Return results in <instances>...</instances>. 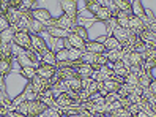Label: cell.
Returning a JSON list of instances; mask_svg holds the SVG:
<instances>
[{
  "label": "cell",
  "mask_w": 156,
  "mask_h": 117,
  "mask_svg": "<svg viewBox=\"0 0 156 117\" xmlns=\"http://www.w3.org/2000/svg\"><path fill=\"white\" fill-rule=\"evenodd\" d=\"M46 109H48V106H46L41 100H30V101L19 103L13 111L22 114L24 117H36V115L43 114Z\"/></svg>",
  "instance_id": "1"
},
{
  "label": "cell",
  "mask_w": 156,
  "mask_h": 117,
  "mask_svg": "<svg viewBox=\"0 0 156 117\" xmlns=\"http://www.w3.org/2000/svg\"><path fill=\"white\" fill-rule=\"evenodd\" d=\"M30 14H32V19L41 22L46 29L55 25V17H52L51 11L44 10V8H33V10L30 11Z\"/></svg>",
  "instance_id": "2"
},
{
  "label": "cell",
  "mask_w": 156,
  "mask_h": 117,
  "mask_svg": "<svg viewBox=\"0 0 156 117\" xmlns=\"http://www.w3.org/2000/svg\"><path fill=\"white\" fill-rule=\"evenodd\" d=\"M13 44H16L21 49H30L32 48V33L30 32H16Z\"/></svg>",
  "instance_id": "3"
},
{
  "label": "cell",
  "mask_w": 156,
  "mask_h": 117,
  "mask_svg": "<svg viewBox=\"0 0 156 117\" xmlns=\"http://www.w3.org/2000/svg\"><path fill=\"white\" fill-rule=\"evenodd\" d=\"M55 106L58 109H66V108H76V106H80V103L77 100H74L69 93H60L57 98H55Z\"/></svg>",
  "instance_id": "4"
},
{
  "label": "cell",
  "mask_w": 156,
  "mask_h": 117,
  "mask_svg": "<svg viewBox=\"0 0 156 117\" xmlns=\"http://www.w3.org/2000/svg\"><path fill=\"white\" fill-rule=\"evenodd\" d=\"M60 6H62V10H63V14H66L69 19L77 22V16H79L77 2H60Z\"/></svg>",
  "instance_id": "5"
},
{
  "label": "cell",
  "mask_w": 156,
  "mask_h": 117,
  "mask_svg": "<svg viewBox=\"0 0 156 117\" xmlns=\"http://www.w3.org/2000/svg\"><path fill=\"white\" fill-rule=\"evenodd\" d=\"M32 48L38 56H41V54H44L49 49L48 43H46V40L41 37V35H32Z\"/></svg>",
  "instance_id": "6"
},
{
  "label": "cell",
  "mask_w": 156,
  "mask_h": 117,
  "mask_svg": "<svg viewBox=\"0 0 156 117\" xmlns=\"http://www.w3.org/2000/svg\"><path fill=\"white\" fill-rule=\"evenodd\" d=\"M30 84L33 86L35 92L38 93V98H40V95H41L43 92H46L48 89H51V82H49V81H46V79L40 78L38 75H36V76H35V78L30 81Z\"/></svg>",
  "instance_id": "7"
},
{
  "label": "cell",
  "mask_w": 156,
  "mask_h": 117,
  "mask_svg": "<svg viewBox=\"0 0 156 117\" xmlns=\"http://www.w3.org/2000/svg\"><path fill=\"white\" fill-rule=\"evenodd\" d=\"M128 29H129L131 33H134V35H137V37H139V35L147 29V27H145V22L140 19V17L133 16L131 19H129V25H128Z\"/></svg>",
  "instance_id": "8"
},
{
  "label": "cell",
  "mask_w": 156,
  "mask_h": 117,
  "mask_svg": "<svg viewBox=\"0 0 156 117\" xmlns=\"http://www.w3.org/2000/svg\"><path fill=\"white\" fill-rule=\"evenodd\" d=\"M112 37L122 44V48L126 44V41H128V38L131 37V32H129V29H123V27H115L114 29V32H112Z\"/></svg>",
  "instance_id": "9"
},
{
  "label": "cell",
  "mask_w": 156,
  "mask_h": 117,
  "mask_svg": "<svg viewBox=\"0 0 156 117\" xmlns=\"http://www.w3.org/2000/svg\"><path fill=\"white\" fill-rule=\"evenodd\" d=\"M85 52H91V54H96V56H99V54H106V48L104 44L101 41H96V40H88L85 43Z\"/></svg>",
  "instance_id": "10"
},
{
  "label": "cell",
  "mask_w": 156,
  "mask_h": 117,
  "mask_svg": "<svg viewBox=\"0 0 156 117\" xmlns=\"http://www.w3.org/2000/svg\"><path fill=\"white\" fill-rule=\"evenodd\" d=\"M76 24H77V22H74L73 19H69L66 14H62L60 17H55V25H54V27H60V29H63V30L71 32L73 29H74Z\"/></svg>",
  "instance_id": "11"
},
{
  "label": "cell",
  "mask_w": 156,
  "mask_h": 117,
  "mask_svg": "<svg viewBox=\"0 0 156 117\" xmlns=\"http://www.w3.org/2000/svg\"><path fill=\"white\" fill-rule=\"evenodd\" d=\"M57 68L55 67H51V65H44V64H40V67L36 68V75L40 78L46 79V81H51V78L55 75Z\"/></svg>",
  "instance_id": "12"
},
{
  "label": "cell",
  "mask_w": 156,
  "mask_h": 117,
  "mask_svg": "<svg viewBox=\"0 0 156 117\" xmlns=\"http://www.w3.org/2000/svg\"><path fill=\"white\" fill-rule=\"evenodd\" d=\"M66 41H68V44L71 48H74V49H77V51H80V52H85V41L82 40L80 37H77L76 33H69V37L66 38Z\"/></svg>",
  "instance_id": "13"
},
{
  "label": "cell",
  "mask_w": 156,
  "mask_h": 117,
  "mask_svg": "<svg viewBox=\"0 0 156 117\" xmlns=\"http://www.w3.org/2000/svg\"><path fill=\"white\" fill-rule=\"evenodd\" d=\"M46 32H48L52 38H57V40H66V38L69 37V33H71V32H68V30L60 29V27H48V29H46Z\"/></svg>",
  "instance_id": "14"
},
{
  "label": "cell",
  "mask_w": 156,
  "mask_h": 117,
  "mask_svg": "<svg viewBox=\"0 0 156 117\" xmlns=\"http://www.w3.org/2000/svg\"><path fill=\"white\" fill-rule=\"evenodd\" d=\"M40 60L41 64L44 65H51V67H57V59H55V51L52 49H48L44 54H41L40 56Z\"/></svg>",
  "instance_id": "15"
},
{
  "label": "cell",
  "mask_w": 156,
  "mask_h": 117,
  "mask_svg": "<svg viewBox=\"0 0 156 117\" xmlns=\"http://www.w3.org/2000/svg\"><path fill=\"white\" fill-rule=\"evenodd\" d=\"M5 16H6V19H8V22H10L11 27H16V24L22 19V13H21V10H14V8H10V10L6 11Z\"/></svg>",
  "instance_id": "16"
},
{
  "label": "cell",
  "mask_w": 156,
  "mask_h": 117,
  "mask_svg": "<svg viewBox=\"0 0 156 117\" xmlns=\"http://www.w3.org/2000/svg\"><path fill=\"white\" fill-rule=\"evenodd\" d=\"M16 27H10L8 30L0 33V43L2 44H13V40H14V35H16Z\"/></svg>",
  "instance_id": "17"
},
{
  "label": "cell",
  "mask_w": 156,
  "mask_h": 117,
  "mask_svg": "<svg viewBox=\"0 0 156 117\" xmlns=\"http://www.w3.org/2000/svg\"><path fill=\"white\" fill-rule=\"evenodd\" d=\"M0 60H14L13 44H2L0 43Z\"/></svg>",
  "instance_id": "18"
},
{
  "label": "cell",
  "mask_w": 156,
  "mask_h": 117,
  "mask_svg": "<svg viewBox=\"0 0 156 117\" xmlns=\"http://www.w3.org/2000/svg\"><path fill=\"white\" fill-rule=\"evenodd\" d=\"M93 67H90V65H85V64H82L80 67L76 68V75L80 78V79H90L91 75H93Z\"/></svg>",
  "instance_id": "19"
},
{
  "label": "cell",
  "mask_w": 156,
  "mask_h": 117,
  "mask_svg": "<svg viewBox=\"0 0 156 117\" xmlns=\"http://www.w3.org/2000/svg\"><path fill=\"white\" fill-rule=\"evenodd\" d=\"M131 3H133V14L137 16V17H140L142 21H145V19H147V11L144 10L142 2H139V0H134V2H131Z\"/></svg>",
  "instance_id": "20"
},
{
  "label": "cell",
  "mask_w": 156,
  "mask_h": 117,
  "mask_svg": "<svg viewBox=\"0 0 156 117\" xmlns=\"http://www.w3.org/2000/svg\"><path fill=\"white\" fill-rule=\"evenodd\" d=\"M103 44H104V48H106V52L107 51H115V49H122V44L118 43L112 35H109L107 38H104V41H103Z\"/></svg>",
  "instance_id": "21"
},
{
  "label": "cell",
  "mask_w": 156,
  "mask_h": 117,
  "mask_svg": "<svg viewBox=\"0 0 156 117\" xmlns=\"http://www.w3.org/2000/svg\"><path fill=\"white\" fill-rule=\"evenodd\" d=\"M151 81H153V73L151 71H142V75L139 76V86H142L144 89H148L150 84H151Z\"/></svg>",
  "instance_id": "22"
},
{
  "label": "cell",
  "mask_w": 156,
  "mask_h": 117,
  "mask_svg": "<svg viewBox=\"0 0 156 117\" xmlns=\"http://www.w3.org/2000/svg\"><path fill=\"white\" fill-rule=\"evenodd\" d=\"M106 57L109 62H118V60H122L125 57V51L123 49H115V51H107L106 52Z\"/></svg>",
  "instance_id": "23"
},
{
  "label": "cell",
  "mask_w": 156,
  "mask_h": 117,
  "mask_svg": "<svg viewBox=\"0 0 156 117\" xmlns=\"http://www.w3.org/2000/svg\"><path fill=\"white\" fill-rule=\"evenodd\" d=\"M29 32H30L32 35H41L43 32H46V27H44L41 22L32 19V21H30V27H29Z\"/></svg>",
  "instance_id": "24"
},
{
  "label": "cell",
  "mask_w": 156,
  "mask_h": 117,
  "mask_svg": "<svg viewBox=\"0 0 156 117\" xmlns=\"http://www.w3.org/2000/svg\"><path fill=\"white\" fill-rule=\"evenodd\" d=\"M68 82V87H69V90L71 92H80L82 90V79L79 78V76H76V78H73V79H69V81H66Z\"/></svg>",
  "instance_id": "25"
},
{
  "label": "cell",
  "mask_w": 156,
  "mask_h": 117,
  "mask_svg": "<svg viewBox=\"0 0 156 117\" xmlns=\"http://www.w3.org/2000/svg\"><path fill=\"white\" fill-rule=\"evenodd\" d=\"M19 75H21L24 79H27V81L30 82V81L36 76V68H33V67H24V68H21Z\"/></svg>",
  "instance_id": "26"
},
{
  "label": "cell",
  "mask_w": 156,
  "mask_h": 117,
  "mask_svg": "<svg viewBox=\"0 0 156 117\" xmlns=\"http://www.w3.org/2000/svg\"><path fill=\"white\" fill-rule=\"evenodd\" d=\"M95 17L99 21V22H106V21H109L112 17V14H111V11L107 10V8H104V6H101L99 10L96 11V14H95Z\"/></svg>",
  "instance_id": "27"
},
{
  "label": "cell",
  "mask_w": 156,
  "mask_h": 117,
  "mask_svg": "<svg viewBox=\"0 0 156 117\" xmlns=\"http://www.w3.org/2000/svg\"><path fill=\"white\" fill-rule=\"evenodd\" d=\"M57 71H58V75L62 76L63 81H69V79L77 76L76 75V70H73V68H57Z\"/></svg>",
  "instance_id": "28"
},
{
  "label": "cell",
  "mask_w": 156,
  "mask_h": 117,
  "mask_svg": "<svg viewBox=\"0 0 156 117\" xmlns=\"http://www.w3.org/2000/svg\"><path fill=\"white\" fill-rule=\"evenodd\" d=\"M96 54H91V52H82V56H80V62L82 64H85V65H90V67H93L96 64Z\"/></svg>",
  "instance_id": "29"
},
{
  "label": "cell",
  "mask_w": 156,
  "mask_h": 117,
  "mask_svg": "<svg viewBox=\"0 0 156 117\" xmlns=\"http://www.w3.org/2000/svg\"><path fill=\"white\" fill-rule=\"evenodd\" d=\"M13 67V60H0V78H5L6 75H10Z\"/></svg>",
  "instance_id": "30"
},
{
  "label": "cell",
  "mask_w": 156,
  "mask_h": 117,
  "mask_svg": "<svg viewBox=\"0 0 156 117\" xmlns=\"http://www.w3.org/2000/svg\"><path fill=\"white\" fill-rule=\"evenodd\" d=\"M103 84H104V89L107 90V93H109V92H117L118 89H120V86H122V84L118 82L117 79H114V78H112V79H107V81H104Z\"/></svg>",
  "instance_id": "31"
},
{
  "label": "cell",
  "mask_w": 156,
  "mask_h": 117,
  "mask_svg": "<svg viewBox=\"0 0 156 117\" xmlns=\"http://www.w3.org/2000/svg\"><path fill=\"white\" fill-rule=\"evenodd\" d=\"M71 32H73V33H76L77 37H80V38L84 40L85 43L88 41V32H87V29H85L84 25H79V24H76V25H74V29H73Z\"/></svg>",
  "instance_id": "32"
},
{
  "label": "cell",
  "mask_w": 156,
  "mask_h": 117,
  "mask_svg": "<svg viewBox=\"0 0 156 117\" xmlns=\"http://www.w3.org/2000/svg\"><path fill=\"white\" fill-rule=\"evenodd\" d=\"M134 87L136 86H128V84H122L120 89H118V95H120V98H126V97H129L131 93H134Z\"/></svg>",
  "instance_id": "33"
},
{
  "label": "cell",
  "mask_w": 156,
  "mask_h": 117,
  "mask_svg": "<svg viewBox=\"0 0 156 117\" xmlns=\"http://www.w3.org/2000/svg\"><path fill=\"white\" fill-rule=\"evenodd\" d=\"M114 5L118 8V11H128L133 10V3L128 2V0H114Z\"/></svg>",
  "instance_id": "34"
},
{
  "label": "cell",
  "mask_w": 156,
  "mask_h": 117,
  "mask_svg": "<svg viewBox=\"0 0 156 117\" xmlns=\"http://www.w3.org/2000/svg\"><path fill=\"white\" fill-rule=\"evenodd\" d=\"M85 8H87V11H90L91 14H96V11L101 8V5H99V2L98 0H88V2H85Z\"/></svg>",
  "instance_id": "35"
},
{
  "label": "cell",
  "mask_w": 156,
  "mask_h": 117,
  "mask_svg": "<svg viewBox=\"0 0 156 117\" xmlns=\"http://www.w3.org/2000/svg\"><path fill=\"white\" fill-rule=\"evenodd\" d=\"M55 59H57V64H62V62H66L68 60V49L62 48L55 51Z\"/></svg>",
  "instance_id": "36"
},
{
  "label": "cell",
  "mask_w": 156,
  "mask_h": 117,
  "mask_svg": "<svg viewBox=\"0 0 156 117\" xmlns=\"http://www.w3.org/2000/svg\"><path fill=\"white\" fill-rule=\"evenodd\" d=\"M44 117H63V114H62V109H58V108H48L44 111Z\"/></svg>",
  "instance_id": "37"
},
{
  "label": "cell",
  "mask_w": 156,
  "mask_h": 117,
  "mask_svg": "<svg viewBox=\"0 0 156 117\" xmlns=\"http://www.w3.org/2000/svg\"><path fill=\"white\" fill-rule=\"evenodd\" d=\"M104 25H106V32H107V37H109V33H112L114 29L118 25V24H117V17H111L109 21L104 22Z\"/></svg>",
  "instance_id": "38"
},
{
  "label": "cell",
  "mask_w": 156,
  "mask_h": 117,
  "mask_svg": "<svg viewBox=\"0 0 156 117\" xmlns=\"http://www.w3.org/2000/svg\"><path fill=\"white\" fill-rule=\"evenodd\" d=\"M80 56H82L80 51H77V49H74V48H69V49H68V59H69V60L77 62V60H80Z\"/></svg>",
  "instance_id": "39"
},
{
  "label": "cell",
  "mask_w": 156,
  "mask_h": 117,
  "mask_svg": "<svg viewBox=\"0 0 156 117\" xmlns=\"http://www.w3.org/2000/svg\"><path fill=\"white\" fill-rule=\"evenodd\" d=\"M11 104H13V100L10 97L3 95L2 92H0V108H10L11 109Z\"/></svg>",
  "instance_id": "40"
},
{
  "label": "cell",
  "mask_w": 156,
  "mask_h": 117,
  "mask_svg": "<svg viewBox=\"0 0 156 117\" xmlns=\"http://www.w3.org/2000/svg\"><path fill=\"white\" fill-rule=\"evenodd\" d=\"M125 84H128V86H137V84H139V76L134 75V73H129L125 78Z\"/></svg>",
  "instance_id": "41"
},
{
  "label": "cell",
  "mask_w": 156,
  "mask_h": 117,
  "mask_svg": "<svg viewBox=\"0 0 156 117\" xmlns=\"http://www.w3.org/2000/svg\"><path fill=\"white\" fill-rule=\"evenodd\" d=\"M104 100H106V104H111V103H115L120 100V95H118V92H109L104 97Z\"/></svg>",
  "instance_id": "42"
},
{
  "label": "cell",
  "mask_w": 156,
  "mask_h": 117,
  "mask_svg": "<svg viewBox=\"0 0 156 117\" xmlns=\"http://www.w3.org/2000/svg\"><path fill=\"white\" fill-rule=\"evenodd\" d=\"M111 117H133L131 112L126 109V108H120V109H117L111 114Z\"/></svg>",
  "instance_id": "43"
},
{
  "label": "cell",
  "mask_w": 156,
  "mask_h": 117,
  "mask_svg": "<svg viewBox=\"0 0 156 117\" xmlns=\"http://www.w3.org/2000/svg\"><path fill=\"white\" fill-rule=\"evenodd\" d=\"M10 27H11V25H10V22H8L6 16H5V14H0V33L5 32V30H8Z\"/></svg>",
  "instance_id": "44"
},
{
  "label": "cell",
  "mask_w": 156,
  "mask_h": 117,
  "mask_svg": "<svg viewBox=\"0 0 156 117\" xmlns=\"http://www.w3.org/2000/svg\"><path fill=\"white\" fill-rule=\"evenodd\" d=\"M85 90L90 93V97L95 95V93H98V82H95V81H90L88 86L85 87Z\"/></svg>",
  "instance_id": "45"
},
{
  "label": "cell",
  "mask_w": 156,
  "mask_h": 117,
  "mask_svg": "<svg viewBox=\"0 0 156 117\" xmlns=\"http://www.w3.org/2000/svg\"><path fill=\"white\" fill-rule=\"evenodd\" d=\"M114 75H115V76H118V78H123V79H125L128 75H129V70H128L126 67H123V68L115 70V71H114Z\"/></svg>",
  "instance_id": "46"
},
{
  "label": "cell",
  "mask_w": 156,
  "mask_h": 117,
  "mask_svg": "<svg viewBox=\"0 0 156 117\" xmlns=\"http://www.w3.org/2000/svg\"><path fill=\"white\" fill-rule=\"evenodd\" d=\"M10 10V0H0V14H6Z\"/></svg>",
  "instance_id": "47"
},
{
  "label": "cell",
  "mask_w": 156,
  "mask_h": 117,
  "mask_svg": "<svg viewBox=\"0 0 156 117\" xmlns=\"http://www.w3.org/2000/svg\"><path fill=\"white\" fill-rule=\"evenodd\" d=\"M10 8L21 10V8H22V0H10Z\"/></svg>",
  "instance_id": "48"
},
{
  "label": "cell",
  "mask_w": 156,
  "mask_h": 117,
  "mask_svg": "<svg viewBox=\"0 0 156 117\" xmlns=\"http://www.w3.org/2000/svg\"><path fill=\"white\" fill-rule=\"evenodd\" d=\"M148 90H150V93H151V95H154V97H156V78H153L151 84H150V87H148Z\"/></svg>",
  "instance_id": "49"
},
{
  "label": "cell",
  "mask_w": 156,
  "mask_h": 117,
  "mask_svg": "<svg viewBox=\"0 0 156 117\" xmlns=\"http://www.w3.org/2000/svg\"><path fill=\"white\" fill-rule=\"evenodd\" d=\"M136 117H148V115H147V112L145 111H140V112H137V115Z\"/></svg>",
  "instance_id": "50"
},
{
  "label": "cell",
  "mask_w": 156,
  "mask_h": 117,
  "mask_svg": "<svg viewBox=\"0 0 156 117\" xmlns=\"http://www.w3.org/2000/svg\"><path fill=\"white\" fill-rule=\"evenodd\" d=\"M65 117H80L79 114H71V115H65Z\"/></svg>",
  "instance_id": "51"
},
{
  "label": "cell",
  "mask_w": 156,
  "mask_h": 117,
  "mask_svg": "<svg viewBox=\"0 0 156 117\" xmlns=\"http://www.w3.org/2000/svg\"><path fill=\"white\" fill-rule=\"evenodd\" d=\"M101 117H111V114H107V112H106V114H103Z\"/></svg>",
  "instance_id": "52"
},
{
  "label": "cell",
  "mask_w": 156,
  "mask_h": 117,
  "mask_svg": "<svg viewBox=\"0 0 156 117\" xmlns=\"http://www.w3.org/2000/svg\"><path fill=\"white\" fill-rule=\"evenodd\" d=\"M36 117H44V112H43V114H40V115H36Z\"/></svg>",
  "instance_id": "53"
},
{
  "label": "cell",
  "mask_w": 156,
  "mask_h": 117,
  "mask_svg": "<svg viewBox=\"0 0 156 117\" xmlns=\"http://www.w3.org/2000/svg\"><path fill=\"white\" fill-rule=\"evenodd\" d=\"M2 117H8V115H2Z\"/></svg>",
  "instance_id": "54"
},
{
  "label": "cell",
  "mask_w": 156,
  "mask_h": 117,
  "mask_svg": "<svg viewBox=\"0 0 156 117\" xmlns=\"http://www.w3.org/2000/svg\"><path fill=\"white\" fill-rule=\"evenodd\" d=\"M63 117H65V115H63Z\"/></svg>",
  "instance_id": "55"
}]
</instances>
